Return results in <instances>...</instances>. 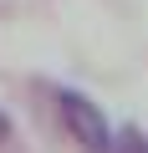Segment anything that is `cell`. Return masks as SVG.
<instances>
[{
    "label": "cell",
    "instance_id": "2",
    "mask_svg": "<svg viewBox=\"0 0 148 153\" xmlns=\"http://www.w3.org/2000/svg\"><path fill=\"white\" fill-rule=\"evenodd\" d=\"M112 153H148V143H143V133H138V128H123V138L112 143Z\"/></svg>",
    "mask_w": 148,
    "mask_h": 153
},
{
    "label": "cell",
    "instance_id": "1",
    "mask_svg": "<svg viewBox=\"0 0 148 153\" xmlns=\"http://www.w3.org/2000/svg\"><path fill=\"white\" fill-rule=\"evenodd\" d=\"M56 117H61L66 138L77 143L82 153H112V128H107L102 107H97L87 92H71V87H61V92H56Z\"/></svg>",
    "mask_w": 148,
    "mask_h": 153
},
{
    "label": "cell",
    "instance_id": "3",
    "mask_svg": "<svg viewBox=\"0 0 148 153\" xmlns=\"http://www.w3.org/2000/svg\"><path fill=\"white\" fill-rule=\"evenodd\" d=\"M0 143H10V117L0 112Z\"/></svg>",
    "mask_w": 148,
    "mask_h": 153
}]
</instances>
